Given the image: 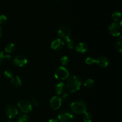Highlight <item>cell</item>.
Here are the masks:
<instances>
[{"label":"cell","instance_id":"cell-29","mask_svg":"<svg viewBox=\"0 0 122 122\" xmlns=\"http://www.w3.org/2000/svg\"><path fill=\"white\" fill-rule=\"evenodd\" d=\"M32 103L35 105V106H38L39 104V100H37L36 98H32Z\"/></svg>","mask_w":122,"mask_h":122},{"label":"cell","instance_id":"cell-18","mask_svg":"<svg viewBox=\"0 0 122 122\" xmlns=\"http://www.w3.org/2000/svg\"><path fill=\"white\" fill-rule=\"evenodd\" d=\"M82 114H83V120L85 122H92V117L89 113L86 112Z\"/></svg>","mask_w":122,"mask_h":122},{"label":"cell","instance_id":"cell-16","mask_svg":"<svg viewBox=\"0 0 122 122\" xmlns=\"http://www.w3.org/2000/svg\"><path fill=\"white\" fill-rule=\"evenodd\" d=\"M15 50V45L13 43H10L7 44V46H5V51L7 53H13Z\"/></svg>","mask_w":122,"mask_h":122},{"label":"cell","instance_id":"cell-27","mask_svg":"<svg viewBox=\"0 0 122 122\" xmlns=\"http://www.w3.org/2000/svg\"><path fill=\"white\" fill-rule=\"evenodd\" d=\"M4 75L8 78H11L13 77V72L10 70H7L5 71Z\"/></svg>","mask_w":122,"mask_h":122},{"label":"cell","instance_id":"cell-5","mask_svg":"<svg viewBox=\"0 0 122 122\" xmlns=\"http://www.w3.org/2000/svg\"><path fill=\"white\" fill-rule=\"evenodd\" d=\"M18 107L24 113H30L32 110V103L26 100H20L18 102Z\"/></svg>","mask_w":122,"mask_h":122},{"label":"cell","instance_id":"cell-33","mask_svg":"<svg viewBox=\"0 0 122 122\" xmlns=\"http://www.w3.org/2000/svg\"><path fill=\"white\" fill-rule=\"evenodd\" d=\"M55 1H59V0H55Z\"/></svg>","mask_w":122,"mask_h":122},{"label":"cell","instance_id":"cell-28","mask_svg":"<svg viewBox=\"0 0 122 122\" xmlns=\"http://www.w3.org/2000/svg\"><path fill=\"white\" fill-rule=\"evenodd\" d=\"M69 94H67V93H66V92H64L63 94H62V96L61 97V100L62 101H67V100L69 99Z\"/></svg>","mask_w":122,"mask_h":122},{"label":"cell","instance_id":"cell-20","mask_svg":"<svg viewBox=\"0 0 122 122\" xmlns=\"http://www.w3.org/2000/svg\"><path fill=\"white\" fill-rule=\"evenodd\" d=\"M65 44L66 47L67 48L70 49V50L73 49L74 48V46H75V42H74V41L72 39H70V38L66 39Z\"/></svg>","mask_w":122,"mask_h":122},{"label":"cell","instance_id":"cell-12","mask_svg":"<svg viewBox=\"0 0 122 122\" xmlns=\"http://www.w3.org/2000/svg\"><path fill=\"white\" fill-rule=\"evenodd\" d=\"M96 63L101 67H106L109 64V60L105 56H100L96 60Z\"/></svg>","mask_w":122,"mask_h":122},{"label":"cell","instance_id":"cell-7","mask_svg":"<svg viewBox=\"0 0 122 122\" xmlns=\"http://www.w3.org/2000/svg\"><path fill=\"white\" fill-rule=\"evenodd\" d=\"M5 114L8 117L9 119H14L15 117L17 116L19 112L15 106H13V105H8L6 107L5 110Z\"/></svg>","mask_w":122,"mask_h":122},{"label":"cell","instance_id":"cell-26","mask_svg":"<svg viewBox=\"0 0 122 122\" xmlns=\"http://www.w3.org/2000/svg\"><path fill=\"white\" fill-rule=\"evenodd\" d=\"M7 21V19L5 15H0V25H4L5 23Z\"/></svg>","mask_w":122,"mask_h":122},{"label":"cell","instance_id":"cell-17","mask_svg":"<svg viewBox=\"0 0 122 122\" xmlns=\"http://www.w3.org/2000/svg\"><path fill=\"white\" fill-rule=\"evenodd\" d=\"M18 122H30L29 117L26 114H21L17 118Z\"/></svg>","mask_w":122,"mask_h":122},{"label":"cell","instance_id":"cell-21","mask_svg":"<svg viewBox=\"0 0 122 122\" xmlns=\"http://www.w3.org/2000/svg\"><path fill=\"white\" fill-rule=\"evenodd\" d=\"M94 80L92 79H88L86 80L84 82V86L86 88H90L94 86Z\"/></svg>","mask_w":122,"mask_h":122},{"label":"cell","instance_id":"cell-8","mask_svg":"<svg viewBox=\"0 0 122 122\" xmlns=\"http://www.w3.org/2000/svg\"><path fill=\"white\" fill-rule=\"evenodd\" d=\"M110 33L114 36H118L121 33V26L116 22L112 23L108 26Z\"/></svg>","mask_w":122,"mask_h":122},{"label":"cell","instance_id":"cell-22","mask_svg":"<svg viewBox=\"0 0 122 122\" xmlns=\"http://www.w3.org/2000/svg\"><path fill=\"white\" fill-rule=\"evenodd\" d=\"M11 58V56H10V55H5L3 53V52L0 51V64L2 63L5 59L7 60H10Z\"/></svg>","mask_w":122,"mask_h":122},{"label":"cell","instance_id":"cell-3","mask_svg":"<svg viewBox=\"0 0 122 122\" xmlns=\"http://www.w3.org/2000/svg\"><path fill=\"white\" fill-rule=\"evenodd\" d=\"M74 118L73 113L67 110H63L60 112L58 115V120L59 122H73Z\"/></svg>","mask_w":122,"mask_h":122},{"label":"cell","instance_id":"cell-11","mask_svg":"<svg viewBox=\"0 0 122 122\" xmlns=\"http://www.w3.org/2000/svg\"><path fill=\"white\" fill-rule=\"evenodd\" d=\"M64 43L61 39H55L51 42V47L54 50H60L63 48Z\"/></svg>","mask_w":122,"mask_h":122},{"label":"cell","instance_id":"cell-24","mask_svg":"<svg viewBox=\"0 0 122 122\" xmlns=\"http://www.w3.org/2000/svg\"><path fill=\"white\" fill-rule=\"evenodd\" d=\"M60 63L62 65L66 66L69 64V58L67 56H63L60 59Z\"/></svg>","mask_w":122,"mask_h":122},{"label":"cell","instance_id":"cell-14","mask_svg":"<svg viewBox=\"0 0 122 122\" xmlns=\"http://www.w3.org/2000/svg\"><path fill=\"white\" fill-rule=\"evenodd\" d=\"M11 83L12 86L14 88H19L22 85V82L20 77L17 76H15L12 77L11 80Z\"/></svg>","mask_w":122,"mask_h":122},{"label":"cell","instance_id":"cell-6","mask_svg":"<svg viewBox=\"0 0 122 122\" xmlns=\"http://www.w3.org/2000/svg\"><path fill=\"white\" fill-rule=\"evenodd\" d=\"M57 33L61 38H62L63 39H67L70 38L71 32V29L69 26H66V25H63L58 28Z\"/></svg>","mask_w":122,"mask_h":122},{"label":"cell","instance_id":"cell-2","mask_svg":"<svg viewBox=\"0 0 122 122\" xmlns=\"http://www.w3.org/2000/svg\"><path fill=\"white\" fill-rule=\"evenodd\" d=\"M86 104L82 100H77L70 105V108L73 113L76 114H82L86 112Z\"/></svg>","mask_w":122,"mask_h":122},{"label":"cell","instance_id":"cell-4","mask_svg":"<svg viewBox=\"0 0 122 122\" xmlns=\"http://www.w3.org/2000/svg\"><path fill=\"white\" fill-rule=\"evenodd\" d=\"M55 77L57 79L63 81L66 79L69 76V72L66 68L64 67H59L55 71Z\"/></svg>","mask_w":122,"mask_h":122},{"label":"cell","instance_id":"cell-31","mask_svg":"<svg viewBox=\"0 0 122 122\" xmlns=\"http://www.w3.org/2000/svg\"><path fill=\"white\" fill-rule=\"evenodd\" d=\"M2 29H1V27H0V38H1V36H2Z\"/></svg>","mask_w":122,"mask_h":122},{"label":"cell","instance_id":"cell-1","mask_svg":"<svg viewBox=\"0 0 122 122\" xmlns=\"http://www.w3.org/2000/svg\"><path fill=\"white\" fill-rule=\"evenodd\" d=\"M82 85V81L77 76H70L67 82V88L71 92H75L80 89Z\"/></svg>","mask_w":122,"mask_h":122},{"label":"cell","instance_id":"cell-19","mask_svg":"<svg viewBox=\"0 0 122 122\" xmlns=\"http://www.w3.org/2000/svg\"><path fill=\"white\" fill-rule=\"evenodd\" d=\"M112 19L114 21H118L120 20L122 14L120 11H115L112 14Z\"/></svg>","mask_w":122,"mask_h":122},{"label":"cell","instance_id":"cell-32","mask_svg":"<svg viewBox=\"0 0 122 122\" xmlns=\"http://www.w3.org/2000/svg\"><path fill=\"white\" fill-rule=\"evenodd\" d=\"M5 122H13L12 120H7Z\"/></svg>","mask_w":122,"mask_h":122},{"label":"cell","instance_id":"cell-30","mask_svg":"<svg viewBox=\"0 0 122 122\" xmlns=\"http://www.w3.org/2000/svg\"><path fill=\"white\" fill-rule=\"evenodd\" d=\"M48 122H59L57 119H50V120H49Z\"/></svg>","mask_w":122,"mask_h":122},{"label":"cell","instance_id":"cell-13","mask_svg":"<svg viewBox=\"0 0 122 122\" xmlns=\"http://www.w3.org/2000/svg\"><path fill=\"white\" fill-rule=\"evenodd\" d=\"M75 50L79 53L84 54L88 50V46L85 43L80 42L76 45Z\"/></svg>","mask_w":122,"mask_h":122},{"label":"cell","instance_id":"cell-10","mask_svg":"<svg viewBox=\"0 0 122 122\" xmlns=\"http://www.w3.org/2000/svg\"><path fill=\"white\" fill-rule=\"evenodd\" d=\"M27 63V60L25 56L19 55L15 56L13 59V63L15 66L19 67H23L26 65Z\"/></svg>","mask_w":122,"mask_h":122},{"label":"cell","instance_id":"cell-25","mask_svg":"<svg viewBox=\"0 0 122 122\" xmlns=\"http://www.w3.org/2000/svg\"><path fill=\"white\" fill-rule=\"evenodd\" d=\"M86 63L89 65H91V64H94V63H96V60L95 58H94L93 57H88V58L86 59L85 60Z\"/></svg>","mask_w":122,"mask_h":122},{"label":"cell","instance_id":"cell-23","mask_svg":"<svg viewBox=\"0 0 122 122\" xmlns=\"http://www.w3.org/2000/svg\"><path fill=\"white\" fill-rule=\"evenodd\" d=\"M122 37H119V39H117L116 42V48L117 50H118L119 52H122Z\"/></svg>","mask_w":122,"mask_h":122},{"label":"cell","instance_id":"cell-9","mask_svg":"<svg viewBox=\"0 0 122 122\" xmlns=\"http://www.w3.org/2000/svg\"><path fill=\"white\" fill-rule=\"evenodd\" d=\"M62 100L61 97L58 96H54L50 100V106L52 110H58L61 106Z\"/></svg>","mask_w":122,"mask_h":122},{"label":"cell","instance_id":"cell-15","mask_svg":"<svg viewBox=\"0 0 122 122\" xmlns=\"http://www.w3.org/2000/svg\"><path fill=\"white\" fill-rule=\"evenodd\" d=\"M55 91L57 95H62L65 91V85L64 83L63 82L58 83L55 87Z\"/></svg>","mask_w":122,"mask_h":122}]
</instances>
